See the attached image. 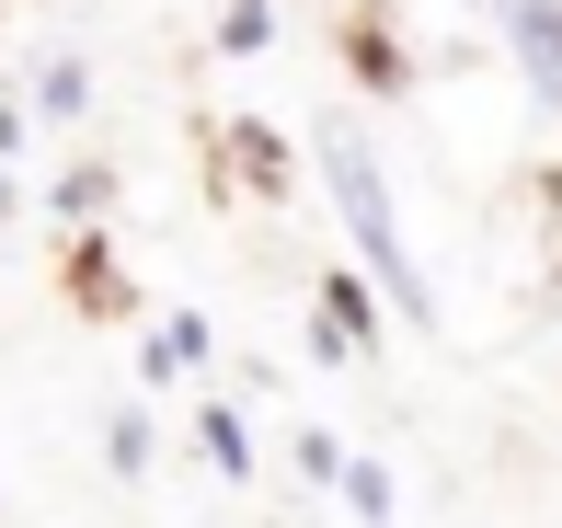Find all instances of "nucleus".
Here are the masks:
<instances>
[{
  "instance_id": "obj_1",
  "label": "nucleus",
  "mask_w": 562,
  "mask_h": 528,
  "mask_svg": "<svg viewBox=\"0 0 562 528\" xmlns=\"http://www.w3.org/2000/svg\"><path fill=\"white\" fill-rule=\"evenodd\" d=\"M322 184H334V207H345V231H356V254H368V276L379 288H402V311H437L425 299V276H414V254H402V218H391V184H379V161H368V138L345 127H322Z\"/></svg>"
},
{
  "instance_id": "obj_2",
  "label": "nucleus",
  "mask_w": 562,
  "mask_h": 528,
  "mask_svg": "<svg viewBox=\"0 0 562 528\" xmlns=\"http://www.w3.org/2000/svg\"><path fill=\"white\" fill-rule=\"evenodd\" d=\"M505 35H517V69L540 81V104H562V0H505Z\"/></svg>"
},
{
  "instance_id": "obj_3",
  "label": "nucleus",
  "mask_w": 562,
  "mask_h": 528,
  "mask_svg": "<svg viewBox=\"0 0 562 528\" xmlns=\"http://www.w3.org/2000/svg\"><path fill=\"white\" fill-rule=\"evenodd\" d=\"M172 368H207V322H161V334H149V380H172Z\"/></svg>"
},
{
  "instance_id": "obj_4",
  "label": "nucleus",
  "mask_w": 562,
  "mask_h": 528,
  "mask_svg": "<svg viewBox=\"0 0 562 528\" xmlns=\"http://www.w3.org/2000/svg\"><path fill=\"white\" fill-rule=\"evenodd\" d=\"M322 322H334V334H356V345L379 334V311H368V288H356V276H322Z\"/></svg>"
},
{
  "instance_id": "obj_5",
  "label": "nucleus",
  "mask_w": 562,
  "mask_h": 528,
  "mask_svg": "<svg viewBox=\"0 0 562 528\" xmlns=\"http://www.w3.org/2000/svg\"><path fill=\"white\" fill-rule=\"evenodd\" d=\"M195 437H207V460L229 471V483H252V437H241V414H207Z\"/></svg>"
},
{
  "instance_id": "obj_6",
  "label": "nucleus",
  "mask_w": 562,
  "mask_h": 528,
  "mask_svg": "<svg viewBox=\"0 0 562 528\" xmlns=\"http://www.w3.org/2000/svg\"><path fill=\"white\" fill-rule=\"evenodd\" d=\"M81 104H92V69L81 58H46V104L35 115H81Z\"/></svg>"
},
{
  "instance_id": "obj_7",
  "label": "nucleus",
  "mask_w": 562,
  "mask_h": 528,
  "mask_svg": "<svg viewBox=\"0 0 562 528\" xmlns=\"http://www.w3.org/2000/svg\"><path fill=\"white\" fill-rule=\"evenodd\" d=\"M276 35V12H265V0H229V23H218V46H229V58H241V46H265Z\"/></svg>"
},
{
  "instance_id": "obj_8",
  "label": "nucleus",
  "mask_w": 562,
  "mask_h": 528,
  "mask_svg": "<svg viewBox=\"0 0 562 528\" xmlns=\"http://www.w3.org/2000/svg\"><path fill=\"white\" fill-rule=\"evenodd\" d=\"M345 506H356V517H391V483H379L368 460H345Z\"/></svg>"
},
{
  "instance_id": "obj_9",
  "label": "nucleus",
  "mask_w": 562,
  "mask_h": 528,
  "mask_svg": "<svg viewBox=\"0 0 562 528\" xmlns=\"http://www.w3.org/2000/svg\"><path fill=\"white\" fill-rule=\"evenodd\" d=\"M0 207H12V172H0Z\"/></svg>"
}]
</instances>
